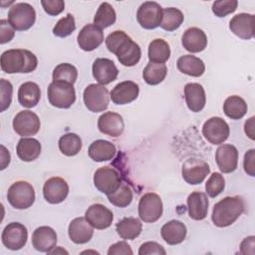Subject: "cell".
Instances as JSON below:
<instances>
[{"mask_svg": "<svg viewBox=\"0 0 255 255\" xmlns=\"http://www.w3.org/2000/svg\"><path fill=\"white\" fill-rule=\"evenodd\" d=\"M38 65L37 57L34 53L26 49H10L2 53L0 66L7 74L31 73Z\"/></svg>", "mask_w": 255, "mask_h": 255, "instance_id": "obj_1", "label": "cell"}, {"mask_svg": "<svg viewBox=\"0 0 255 255\" xmlns=\"http://www.w3.org/2000/svg\"><path fill=\"white\" fill-rule=\"evenodd\" d=\"M245 202L242 197L226 196L213 206L211 219L217 227H227L233 224L244 212Z\"/></svg>", "mask_w": 255, "mask_h": 255, "instance_id": "obj_2", "label": "cell"}, {"mask_svg": "<svg viewBox=\"0 0 255 255\" xmlns=\"http://www.w3.org/2000/svg\"><path fill=\"white\" fill-rule=\"evenodd\" d=\"M49 103L59 109H69L76 101V92L73 84L53 81L47 91Z\"/></svg>", "mask_w": 255, "mask_h": 255, "instance_id": "obj_3", "label": "cell"}, {"mask_svg": "<svg viewBox=\"0 0 255 255\" xmlns=\"http://www.w3.org/2000/svg\"><path fill=\"white\" fill-rule=\"evenodd\" d=\"M7 199L14 208L27 209L31 207L35 201V189L28 181H15L8 189Z\"/></svg>", "mask_w": 255, "mask_h": 255, "instance_id": "obj_4", "label": "cell"}, {"mask_svg": "<svg viewBox=\"0 0 255 255\" xmlns=\"http://www.w3.org/2000/svg\"><path fill=\"white\" fill-rule=\"evenodd\" d=\"M36 21V12L32 5L25 2L15 3L8 12V22L17 31L30 29Z\"/></svg>", "mask_w": 255, "mask_h": 255, "instance_id": "obj_5", "label": "cell"}, {"mask_svg": "<svg viewBox=\"0 0 255 255\" xmlns=\"http://www.w3.org/2000/svg\"><path fill=\"white\" fill-rule=\"evenodd\" d=\"M83 100L89 111L93 113L104 112L109 107V91L101 84H91L84 90Z\"/></svg>", "mask_w": 255, "mask_h": 255, "instance_id": "obj_6", "label": "cell"}, {"mask_svg": "<svg viewBox=\"0 0 255 255\" xmlns=\"http://www.w3.org/2000/svg\"><path fill=\"white\" fill-rule=\"evenodd\" d=\"M163 211L161 198L154 192H147L143 194L138 202V216L146 223L157 221Z\"/></svg>", "mask_w": 255, "mask_h": 255, "instance_id": "obj_7", "label": "cell"}, {"mask_svg": "<svg viewBox=\"0 0 255 255\" xmlns=\"http://www.w3.org/2000/svg\"><path fill=\"white\" fill-rule=\"evenodd\" d=\"M122 183V178L117 169L112 166L106 165L96 170L94 174V184L96 188L109 195L115 192Z\"/></svg>", "mask_w": 255, "mask_h": 255, "instance_id": "obj_8", "label": "cell"}, {"mask_svg": "<svg viewBox=\"0 0 255 255\" xmlns=\"http://www.w3.org/2000/svg\"><path fill=\"white\" fill-rule=\"evenodd\" d=\"M28 231L27 228L19 222L8 223L1 234L3 245L10 250H20L27 242Z\"/></svg>", "mask_w": 255, "mask_h": 255, "instance_id": "obj_9", "label": "cell"}, {"mask_svg": "<svg viewBox=\"0 0 255 255\" xmlns=\"http://www.w3.org/2000/svg\"><path fill=\"white\" fill-rule=\"evenodd\" d=\"M202 133L205 139L210 143L221 144L228 138L230 128L223 119L212 117L203 124Z\"/></svg>", "mask_w": 255, "mask_h": 255, "instance_id": "obj_10", "label": "cell"}, {"mask_svg": "<svg viewBox=\"0 0 255 255\" xmlns=\"http://www.w3.org/2000/svg\"><path fill=\"white\" fill-rule=\"evenodd\" d=\"M162 16L161 6L154 1L143 2L137 9L136 20L146 30H152L159 26Z\"/></svg>", "mask_w": 255, "mask_h": 255, "instance_id": "obj_11", "label": "cell"}, {"mask_svg": "<svg viewBox=\"0 0 255 255\" xmlns=\"http://www.w3.org/2000/svg\"><path fill=\"white\" fill-rule=\"evenodd\" d=\"M210 172V167L206 161L199 158H189L182 164L181 174L183 179L191 184H200Z\"/></svg>", "mask_w": 255, "mask_h": 255, "instance_id": "obj_12", "label": "cell"}, {"mask_svg": "<svg viewBox=\"0 0 255 255\" xmlns=\"http://www.w3.org/2000/svg\"><path fill=\"white\" fill-rule=\"evenodd\" d=\"M12 124L16 133L22 137L35 135L41 127L39 117L29 110L19 112L14 117Z\"/></svg>", "mask_w": 255, "mask_h": 255, "instance_id": "obj_13", "label": "cell"}, {"mask_svg": "<svg viewBox=\"0 0 255 255\" xmlns=\"http://www.w3.org/2000/svg\"><path fill=\"white\" fill-rule=\"evenodd\" d=\"M69 193L67 181L59 176H53L46 180L43 186V195L47 202L58 204L63 202Z\"/></svg>", "mask_w": 255, "mask_h": 255, "instance_id": "obj_14", "label": "cell"}, {"mask_svg": "<svg viewBox=\"0 0 255 255\" xmlns=\"http://www.w3.org/2000/svg\"><path fill=\"white\" fill-rule=\"evenodd\" d=\"M77 40L82 50L91 52L104 42V32L95 24H87L79 32Z\"/></svg>", "mask_w": 255, "mask_h": 255, "instance_id": "obj_15", "label": "cell"}, {"mask_svg": "<svg viewBox=\"0 0 255 255\" xmlns=\"http://www.w3.org/2000/svg\"><path fill=\"white\" fill-rule=\"evenodd\" d=\"M215 160L221 172L231 173L238 165V150L233 144H221L216 149Z\"/></svg>", "mask_w": 255, "mask_h": 255, "instance_id": "obj_16", "label": "cell"}, {"mask_svg": "<svg viewBox=\"0 0 255 255\" xmlns=\"http://www.w3.org/2000/svg\"><path fill=\"white\" fill-rule=\"evenodd\" d=\"M86 219L96 229H106L112 225L114 220L113 212L104 204H92L85 213Z\"/></svg>", "mask_w": 255, "mask_h": 255, "instance_id": "obj_17", "label": "cell"}, {"mask_svg": "<svg viewBox=\"0 0 255 255\" xmlns=\"http://www.w3.org/2000/svg\"><path fill=\"white\" fill-rule=\"evenodd\" d=\"M92 71L96 81L103 86L114 82L119 75L117 66L108 58L96 59L93 64Z\"/></svg>", "mask_w": 255, "mask_h": 255, "instance_id": "obj_18", "label": "cell"}, {"mask_svg": "<svg viewBox=\"0 0 255 255\" xmlns=\"http://www.w3.org/2000/svg\"><path fill=\"white\" fill-rule=\"evenodd\" d=\"M139 94L138 85L132 81H124L115 86L110 98L116 105H127L133 102Z\"/></svg>", "mask_w": 255, "mask_h": 255, "instance_id": "obj_19", "label": "cell"}, {"mask_svg": "<svg viewBox=\"0 0 255 255\" xmlns=\"http://www.w3.org/2000/svg\"><path fill=\"white\" fill-rule=\"evenodd\" d=\"M99 130L109 136L118 137L125 129V123L120 114L114 112L104 113L98 120Z\"/></svg>", "mask_w": 255, "mask_h": 255, "instance_id": "obj_20", "label": "cell"}, {"mask_svg": "<svg viewBox=\"0 0 255 255\" xmlns=\"http://www.w3.org/2000/svg\"><path fill=\"white\" fill-rule=\"evenodd\" d=\"M57 233L50 226H40L32 234V245L40 252L49 253L56 247Z\"/></svg>", "mask_w": 255, "mask_h": 255, "instance_id": "obj_21", "label": "cell"}, {"mask_svg": "<svg viewBox=\"0 0 255 255\" xmlns=\"http://www.w3.org/2000/svg\"><path fill=\"white\" fill-rule=\"evenodd\" d=\"M229 29L237 37L249 40L254 36V15L249 13H239L229 22Z\"/></svg>", "mask_w": 255, "mask_h": 255, "instance_id": "obj_22", "label": "cell"}, {"mask_svg": "<svg viewBox=\"0 0 255 255\" xmlns=\"http://www.w3.org/2000/svg\"><path fill=\"white\" fill-rule=\"evenodd\" d=\"M68 233L74 243L85 244L92 239L94 227L89 223L86 217H77L70 222Z\"/></svg>", "mask_w": 255, "mask_h": 255, "instance_id": "obj_23", "label": "cell"}, {"mask_svg": "<svg viewBox=\"0 0 255 255\" xmlns=\"http://www.w3.org/2000/svg\"><path fill=\"white\" fill-rule=\"evenodd\" d=\"M184 99L187 108L193 113L202 111L206 104L205 91L198 83H188L185 85Z\"/></svg>", "mask_w": 255, "mask_h": 255, "instance_id": "obj_24", "label": "cell"}, {"mask_svg": "<svg viewBox=\"0 0 255 255\" xmlns=\"http://www.w3.org/2000/svg\"><path fill=\"white\" fill-rule=\"evenodd\" d=\"M209 201L206 193L200 191L191 192L187 197L188 215L193 220H202L207 216Z\"/></svg>", "mask_w": 255, "mask_h": 255, "instance_id": "obj_25", "label": "cell"}, {"mask_svg": "<svg viewBox=\"0 0 255 255\" xmlns=\"http://www.w3.org/2000/svg\"><path fill=\"white\" fill-rule=\"evenodd\" d=\"M181 43L186 51L190 53H199L206 48L207 37L201 29L191 27L183 33Z\"/></svg>", "mask_w": 255, "mask_h": 255, "instance_id": "obj_26", "label": "cell"}, {"mask_svg": "<svg viewBox=\"0 0 255 255\" xmlns=\"http://www.w3.org/2000/svg\"><path fill=\"white\" fill-rule=\"evenodd\" d=\"M187 229L184 223L179 220H170L166 222L160 229L162 239L169 245H176L185 239Z\"/></svg>", "mask_w": 255, "mask_h": 255, "instance_id": "obj_27", "label": "cell"}, {"mask_svg": "<svg viewBox=\"0 0 255 255\" xmlns=\"http://www.w3.org/2000/svg\"><path fill=\"white\" fill-rule=\"evenodd\" d=\"M117 152L116 145L106 139H97L91 143L88 149L89 156L97 162L111 160Z\"/></svg>", "mask_w": 255, "mask_h": 255, "instance_id": "obj_28", "label": "cell"}, {"mask_svg": "<svg viewBox=\"0 0 255 255\" xmlns=\"http://www.w3.org/2000/svg\"><path fill=\"white\" fill-rule=\"evenodd\" d=\"M116 56L123 66L132 67L139 62L141 57V50L138 44H136L131 40V38H129L118 50Z\"/></svg>", "mask_w": 255, "mask_h": 255, "instance_id": "obj_29", "label": "cell"}, {"mask_svg": "<svg viewBox=\"0 0 255 255\" xmlns=\"http://www.w3.org/2000/svg\"><path fill=\"white\" fill-rule=\"evenodd\" d=\"M42 146L38 139L33 137H22L16 146L18 157L26 162L35 160L41 153Z\"/></svg>", "mask_w": 255, "mask_h": 255, "instance_id": "obj_30", "label": "cell"}, {"mask_svg": "<svg viewBox=\"0 0 255 255\" xmlns=\"http://www.w3.org/2000/svg\"><path fill=\"white\" fill-rule=\"evenodd\" d=\"M41 99L40 87L34 82L23 83L18 90L19 104L27 109L37 106Z\"/></svg>", "mask_w": 255, "mask_h": 255, "instance_id": "obj_31", "label": "cell"}, {"mask_svg": "<svg viewBox=\"0 0 255 255\" xmlns=\"http://www.w3.org/2000/svg\"><path fill=\"white\" fill-rule=\"evenodd\" d=\"M176 66L181 73L191 77H200L205 72L203 61L193 55H183L179 57Z\"/></svg>", "mask_w": 255, "mask_h": 255, "instance_id": "obj_32", "label": "cell"}, {"mask_svg": "<svg viewBox=\"0 0 255 255\" xmlns=\"http://www.w3.org/2000/svg\"><path fill=\"white\" fill-rule=\"evenodd\" d=\"M117 233L126 240L135 239L142 230V224L135 217H125L116 225Z\"/></svg>", "mask_w": 255, "mask_h": 255, "instance_id": "obj_33", "label": "cell"}, {"mask_svg": "<svg viewBox=\"0 0 255 255\" xmlns=\"http://www.w3.org/2000/svg\"><path fill=\"white\" fill-rule=\"evenodd\" d=\"M247 104L239 96L228 97L223 104L224 114L231 120H240L247 113Z\"/></svg>", "mask_w": 255, "mask_h": 255, "instance_id": "obj_34", "label": "cell"}, {"mask_svg": "<svg viewBox=\"0 0 255 255\" xmlns=\"http://www.w3.org/2000/svg\"><path fill=\"white\" fill-rule=\"evenodd\" d=\"M170 57V48L163 39H154L148 45V59L151 63L164 64Z\"/></svg>", "mask_w": 255, "mask_h": 255, "instance_id": "obj_35", "label": "cell"}, {"mask_svg": "<svg viewBox=\"0 0 255 255\" xmlns=\"http://www.w3.org/2000/svg\"><path fill=\"white\" fill-rule=\"evenodd\" d=\"M184 16L183 13L174 7H169L162 9V16L159 26L168 32L174 31L180 27L183 23Z\"/></svg>", "mask_w": 255, "mask_h": 255, "instance_id": "obj_36", "label": "cell"}, {"mask_svg": "<svg viewBox=\"0 0 255 255\" xmlns=\"http://www.w3.org/2000/svg\"><path fill=\"white\" fill-rule=\"evenodd\" d=\"M167 68L165 64L149 62L142 72V78L146 84L155 86L160 84L166 77Z\"/></svg>", "mask_w": 255, "mask_h": 255, "instance_id": "obj_37", "label": "cell"}, {"mask_svg": "<svg viewBox=\"0 0 255 255\" xmlns=\"http://www.w3.org/2000/svg\"><path fill=\"white\" fill-rule=\"evenodd\" d=\"M60 151L67 156H74L82 149V139L74 132H68L62 135L58 142Z\"/></svg>", "mask_w": 255, "mask_h": 255, "instance_id": "obj_38", "label": "cell"}, {"mask_svg": "<svg viewBox=\"0 0 255 255\" xmlns=\"http://www.w3.org/2000/svg\"><path fill=\"white\" fill-rule=\"evenodd\" d=\"M117 14L113 6L108 2H103L100 4L96 12L94 17V24L101 29H105L115 24Z\"/></svg>", "mask_w": 255, "mask_h": 255, "instance_id": "obj_39", "label": "cell"}, {"mask_svg": "<svg viewBox=\"0 0 255 255\" xmlns=\"http://www.w3.org/2000/svg\"><path fill=\"white\" fill-rule=\"evenodd\" d=\"M107 196H108L109 201L113 205H115L117 207L124 208L131 203L132 190L127 183L122 182L121 185L119 186V188L115 192H113Z\"/></svg>", "mask_w": 255, "mask_h": 255, "instance_id": "obj_40", "label": "cell"}, {"mask_svg": "<svg viewBox=\"0 0 255 255\" xmlns=\"http://www.w3.org/2000/svg\"><path fill=\"white\" fill-rule=\"evenodd\" d=\"M53 81H62L74 84L78 78V71L75 66L69 63H61L53 71Z\"/></svg>", "mask_w": 255, "mask_h": 255, "instance_id": "obj_41", "label": "cell"}, {"mask_svg": "<svg viewBox=\"0 0 255 255\" xmlns=\"http://www.w3.org/2000/svg\"><path fill=\"white\" fill-rule=\"evenodd\" d=\"M76 30L75 18L72 14H67L65 17L61 18L53 28V34L60 38H65L70 36Z\"/></svg>", "mask_w": 255, "mask_h": 255, "instance_id": "obj_42", "label": "cell"}, {"mask_svg": "<svg viewBox=\"0 0 255 255\" xmlns=\"http://www.w3.org/2000/svg\"><path fill=\"white\" fill-rule=\"evenodd\" d=\"M225 188V179L219 172H213L205 183V190L208 196L214 198Z\"/></svg>", "mask_w": 255, "mask_h": 255, "instance_id": "obj_43", "label": "cell"}, {"mask_svg": "<svg viewBox=\"0 0 255 255\" xmlns=\"http://www.w3.org/2000/svg\"><path fill=\"white\" fill-rule=\"evenodd\" d=\"M129 38L130 37L128 35H127L124 31L117 30L108 35V37L105 40V43H106L108 50L116 55V53L122 47V45L126 41H128Z\"/></svg>", "mask_w": 255, "mask_h": 255, "instance_id": "obj_44", "label": "cell"}, {"mask_svg": "<svg viewBox=\"0 0 255 255\" xmlns=\"http://www.w3.org/2000/svg\"><path fill=\"white\" fill-rule=\"evenodd\" d=\"M238 6L237 0H218L212 4V12L217 17H225L233 13Z\"/></svg>", "mask_w": 255, "mask_h": 255, "instance_id": "obj_45", "label": "cell"}, {"mask_svg": "<svg viewBox=\"0 0 255 255\" xmlns=\"http://www.w3.org/2000/svg\"><path fill=\"white\" fill-rule=\"evenodd\" d=\"M12 94H13V86L12 84L5 80H0V111L4 112L7 110L12 102Z\"/></svg>", "mask_w": 255, "mask_h": 255, "instance_id": "obj_46", "label": "cell"}, {"mask_svg": "<svg viewBox=\"0 0 255 255\" xmlns=\"http://www.w3.org/2000/svg\"><path fill=\"white\" fill-rule=\"evenodd\" d=\"M41 5L44 11L51 16H57L65 9V2L63 0H42Z\"/></svg>", "mask_w": 255, "mask_h": 255, "instance_id": "obj_47", "label": "cell"}, {"mask_svg": "<svg viewBox=\"0 0 255 255\" xmlns=\"http://www.w3.org/2000/svg\"><path fill=\"white\" fill-rule=\"evenodd\" d=\"M139 255H149V254H158V255H165L166 251L164 248L153 241H147L140 245L138 249Z\"/></svg>", "mask_w": 255, "mask_h": 255, "instance_id": "obj_48", "label": "cell"}, {"mask_svg": "<svg viewBox=\"0 0 255 255\" xmlns=\"http://www.w3.org/2000/svg\"><path fill=\"white\" fill-rule=\"evenodd\" d=\"M15 36V29L10 25L8 20H0V43L5 44L10 42Z\"/></svg>", "mask_w": 255, "mask_h": 255, "instance_id": "obj_49", "label": "cell"}, {"mask_svg": "<svg viewBox=\"0 0 255 255\" xmlns=\"http://www.w3.org/2000/svg\"><path fill=\"white\" fill-rule=\"evenodd\" d=\"M130 246L126 241H119L110 246L108 250L109 255H132Z\"/></svg>", "mask_w": 255, "mask_h": 255, "instance_id": "obj_50", "label": "cell"}, {"mask_svg": "<svg viewBox=\"0 0 255 255\" xmlns=\"http://www.w3.org/2000/svg\"><path fill=\"white\" fill-rule=\"evenodd\" d=\"M243 166L245 172L250 176H255V149H249L245 155L243 160Z\"/></svg>", "mask_w": 255, "mask_h": 255, "instance_id": "obj_51", "label": "cell"}, {"mask_svg": "<svg viewBox=\"0 0 255 255\" xmlns=\"http://www.w3.org/2000/svg\"><path fill=\"white\" fill-rule=\"evenodd\" d=\"M255 237L248 236L243 239L240 244V253L241 254H254L255 253Z\"/></svg>", "mask_w": 255, "mask_h": 255, "instance_id": "obj_52", "label": "cell"}, {"mask_svg": "<svg viewBox=\"0 0 255 255\" xmlns=\"http://www.w3.org/2000/svg\"><path fill=\"white\" fill-rule=\"evenodd\" d=\"M10 152L6 149L4 145H1V166L0 169L3 170L6 168V166L10 163Z\"/></svg>", "mask_w": 255, "mask_h": 255, "instance_id": "obj_53", "label": "cell"}, {"mask_svg": "<svg viewBox=\"0 0 255 255\" xmlns=\"http://www.w3.org/2000/svg\"><path fill=\"white\" fill-rule=\"evenodd\" d=\"M254 117H251L248 121H246L245 126H244V129H245V133L251 138L254 139Z\"/></svg>", "mask_w": 255, "mask_h": 255, "instance_id": "obj_54", "label": "cell"}]
</instances>
